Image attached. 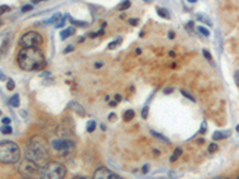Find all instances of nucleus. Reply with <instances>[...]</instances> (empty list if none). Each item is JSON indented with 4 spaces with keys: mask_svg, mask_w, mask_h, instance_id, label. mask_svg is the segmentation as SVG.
Returning a JSON list of instances; mask_svg holds the SVG:
<instances>
[{
    "mask_svg": "<svg viewBox=\"0 0 239 179\" xmlns=\"http://www.w3.org/2000/svg\"><path fill=\"white\" fill-rule=\"evenodd\" d=\"M206 125H207L206 124V122H203V123H202V125H201V129H200L201 134H205V132H207V127H206Z\"/></svg>",
    "mask_w": 239,
    "mask_h": 179,
    "instance_id": "31",
    "label": "nucleus"
},
{
    "mask_svg": "<svg viewBox=\"0 0 239 179\" xmlns=\"http://www.w3.org/2000/svg\"><path fill=\"white\" fill-rule=\"evenodd\" d=\"M24 179H28V178H24Z\"/></svg>",
    "mask_w": 239,
    "mask_h": 179,
    "instance_id": "51",
    "label": "nucleus"
},
{
    "mask_svg": "<svg viewBox=\"0 0 239 179\" xmlns=\"http://www.w3.org/2000/svg\"><path fill=\"white\" fill-rule=\"evenodd\" d=\"M99 67H102V63L97 62V63H96V68H99Z\"/></svg>",
    "mask_w": 239,
    "mask_h": 179,
    "instance_id": "44",
    "label": "nucleus"
},
{
    "mask_svg": "<svg viewBox=\"0 0 239 179\" xmlns=\"http://www.w3.org/2000/svg\"><path fill=\"white\" fill-rule=\"evenodd\" d=\"M66 167L60 163H48L41 172V179H65Z\"/></svg>",
    "mask_w": 239,
    "mask_h": 179,
    "instance_id": "4",
    "label": "nucleus"
},
{
    "mask_svg": "<svg viewBox=\"0 0 239 179\" xmlns=\"http://www.w3.org/2000/svg\"><path fill=\"white\" fill-rule=\"evenodd\" d=\"M8 103H10V105H11V106H13V108H18V106H19V104H21V101H19V94H15V96H12Z\"/></svg>",
    "mask_w": 239,
    "mask_h": 179,
    "instance_id": "13",
    "label": "nucleus"
},
{
    "mask_svg": "<svg viewBox=\"0 0 239 179\" xmlns=\"http://www.w3.org/2000/svg\"><path fill=\"white\" fill-rule=\"evenodd\" d=\"M234 80H236V84H237V86L239 87V70H237V72H236V74H234Z\"/></svg>",
    "mask_w": 239,
    "mask_h": 179,
    "instance_id": "34",
    "label": "nucleus"
},
{
    "mask_svg": "<svg viewBox=\"0 0 239 179\" xmlns=\"http://www.w3.org/2000/svg\"><path fill=\"white\" fill-rule=\"evenodd\" d=\"M72 50H73V46H68V47L65 49L63 53H70V51H72Z\"/></svg>",
    "mask_w": 239,
    "mask_h": 179,
    "instance_id": "39",
    "label": "nucleus"
},
{
    "mask_svg": "<svg viewBox=\"0 0 239 179\" xmlns=\"http://www.w3.org/2000/svg\"><path fill=\"white\" fill-rule=\"evenodd\" d=\"M74 32H76L74 28H68V29H65V30H62L61 34H60V36H61V38H62V39H66L67 37L72 36V35H73Z\"/></svg>",
    "mask_w": 239,
    "mask_h": 179,
    "instance_id": "12",
    "label": "nucleus"
},
{
    "mask_svg": "<svg viewBox=\"0 0 239 179\" xmlns=\"http://www.w3.org/2000/svg\"><path fill=\"white\" fill-rule=\"evenodd\" d=\"M147 172H148V165H144V167H142V173H145L146 174Z\"/></svg>",
    "mask_w": 239,
    "mask_h": 179,
    "instance_id": "38",
    "label": "nucleus"
},
{
    "mask_svg": "<svg viewBox=\"0 0 239 179\" xmlns=\"http://www.w3.org/2000/svg\"><path fill=\"white\" fill-rule=\"evenodd\" d=\"M214 179H228V178H226V177H218V178H214Z\"/></svg>",
    "mask_w": 239,
    "mask_h": 179,
    "instance_id": "46",
    "label": "nucleus"
},
{
    "mask_svg": "<svg viewBox=\"0 0 239 179\" xmlns=\"http://www.w3.org/2000/svg\"><path fill=\"white\" fill-rule=\"evenodd\" d=\"M32 10V5H24L22 7V12H28V11H31Z\"/></svg>",
    "mask_w": 239,
    "mask_h": 179,
    "instance_id": "30",
    "label": "nucleus"
},
{
    "mask_svg": "<svg viewBox=\"0 0 239 179\" xmlns=\"http://www.w3.org/2000/svg\"><path fill=\"white\" fill-rule=\"evenodd\" d=\"M93 179H123L120 177L118 174H116L115 172L110 171L107 167H100L93 174Z\"/></svg>",
    "mask_w": 239,
    "mask_h": 179,
    "instance_id": "8",
    "label": "nucleus"
},
{
    "mask_svg": "<svg viewBox=\"0 0 239 179\" xmlns=\"http://www.w3.org/2000/svg\"><path fill=\"white\" fill-rule=\"evenodd\" d=\"M196 30L200 32V34H202L203 36H209V30L207 28H205V26H197Z\"/></svg>",
    "mask_w": 239,
    "mask_h": 179,
    "instance_id": "22",
    "label": "nucleus"
},
{
    "mask_svg": "<svg viewBox=\"0 0 239 179\" xmlns=\"http://www.w3.org/2000/svg\"><path fill=\"white\" fill-rule=\"evenodd\" d=\"M1 132L2 134H11L12 132V128L10 125H4L2 129H1Z\"/></svg>",
    "mask_w": 239,
    "mask_h": 179,
    "instance_id": "23",
    "label": "nucleus"
},
{
    "mask_svg": "<svg viewBox=\"0 0 239 179\" xmlns=\"http://www.w3.org/2000/svg\"><path fill=\"white\" fill-rule=\"evenodd\" d=\"M68 108L72 110H74L77 114H79V115H81V116H84L85 115V110L84 108L79 104V103H77V101H71L70 104H68Z\"/></svg>",
    "mask_w": 239,
    "mask_h": 179,
    "instance_id": "10",
    "label": "nucleus"
},
{
    "mask_svg": "<svg viewBox=\"0 0 239 179\" xmlns=\"http://www.w3.org/2000/svg\"><path fill=\"white\" fill-rule=\"evenodd\" d=\"M17 61L24 70H39L44 68L46 59L39 48H23L18 53Z\"/></svg>",
    "mask_w": 239,
    "mask_h": 179,
    "instance_id": "1",
    "label": "nucleus"
},
{
    "mask_svg": "<svg viewBox=\"0 0 239 179\" xmlns=\"http://www.w3.org/2000/svg\"><path fill=\"white\" fill-rule=\"evenodd\" d=\"M19 44L23 48H37L42 44V36L37 32H26L19 39Z\"/></svg>",
    "mask_w": 239,
    "mask_h": 179,
    "instance_id": "6",
    "label": "nucleus"
},
{
    "mask_svg": "<svg viewBox=\"0 0 239 179\" xmlns=\"http://www.w3.org/2000/svg\"><path fill=\"white\" fill-rule=\"evenodd\" d=\"M42 170H43V167H41L39 163H34L31 160H28V159L23 160L22 163L19 165V167H18L19 173L24 177H35V176L39 174L42 172Z\"/></svg>",
    "mask_w": 239,
    "mask_h": 179,
    "instance_id": "5",
    "label": "nucleus"
},
{
    "mask_svg": "<svg viewBox=\"0 0 239 179\" xmlns=\"http://www.w3.org/2000/svg\"><path fill=\"white\" fill-rule=\"evenodd\" d=\"M73 179H89V178H86V177H74Z\"/></svg>",
    "mask_w": 239,
    "mask_h": 179,
    "instance_id": "43",
    "label": "nucleus"
},
{
    "mask_svg": "<svg viewBox=\"0 0 239 179\" xmlns=\"http://www.w3.org/2000/svg\"><path fill=\"white\" fill-rule=\"evenodd\" d=\"M170 55H171L172 57H175V53H173V51H170Z\"/></svg>",
    "mask_w": 239,
    "mask_h": 179,
    "instance_id": "47",
    "label": "nucleus"
},
{
    "mask_svg": "<svg viewBox=\"0 0 239 179\" xmlns=\"http://www.w3.org/2000/svg\"><path fill=\"white\" fill-rule=\"evenodd\" d=\"M11 123V119L7 118V117H5V118H2V124L4 125H8Z\"/></svg>",
    "mask_w": 239,
    "mask_h": 179,
    "instance_id": "35",
    "label": "nucleus"
},
{
    "mask_svg": "<svg viewBox=\"0 0 239 179\" xmlns=\"http://www.w3.org/2000/svg\"><path fill=\"white\" fill-rule=\"evenodd\" d=\"M8 10H10V7L8 6H1V13H4V12H8Z\"/></svg>",
    "mask_w": 239,
    "mask_h": 179,
    "instance_id": "37",
    "label": "nucleus"
},
{
    "mask_svg": "<svg viewBox=\"0 0 239 179\" xmlns=\"http://www.w3.org/2000/svg\"><path fill=\"white\" fill-rule=\"evenodd\" d=\"M136 53H138V54H140V53H141V49H140V48H138V49H136Z\"/></svg>",
    "mask_w": 239,
    "mask_h": 179,
    "instance_id": "48",
    "label": "nucleus"
},
{
    "mask_svg": "<svg viewBox=\"0 0 239 179\" xmlns=\"http://www.w3.org/2000/svg\"><path fill=\"white\" fill-rule=\"evenodd\" d=\"M87 132H92L94 129H96V122L94 121H89L87 122V127H86Z\"/></svg>",
    "mask_w": 239,
    "mask_h": 179,
    "instance_id": "21",
    "label": "nucleus"
},
{
    "mask_svg": "<svg viewBox=\"0 0 239 179\" xmlns=\"http://www.w3.org/2000/svg\"><path fill=\"white\" fill-rule=\"evenodd\" d=\"M157 13L163 18H170V13L166 8H158L157 10Z\"/></svg>",
    "mask_w": 239,
    "mask_h": 179,
    "instance_id": "15",
    "label": "nucleus"
},
{
    "mask_svg": "<svg viewBox=\"0 0 239 179\" xmlns=\"http://www.w3.org/2000/svg\"><path fill=\"white\" fill-rule=\"evenodd\" d=\"M182 94H183V96H185V97H186L188 99H190L191 101H195V98H194V97H191V96H190L189 93H186L185 91H182Z\"/></svg>",
    "mask_w": 239,
    "mask_h": 179,
    "instance_id": "32",
    "label": "nucleus"
},
{
    "mask_svg": "<svg viewBox=\"0 0 239 179\" xmlns=\"http://www.w3.org/2000/svg\"><path fill=\"white\" fill-rule=\"evenodd\" d=\"M147 115H148V106H145L142 110V118H147Z\"/></svg>",
    "mask_w": 239,
    "mask_h": 179,
    "instance_id": "33",
    "label": "nucleus"
},
{
    "mask_svg": "<svg viewBox=\"0 0 239 179\" xmlns=\"http://www.w3.org/2000/svg\"><path fill=\"white\" fill-rule=\"evenodd\" d=\"M70 22L71 24H73V25H76V26H86V25H87V23L77 20V19H74V18H70Z\"/></svg>",
    "mask_w": 239,
    "mask_h": 179,
    "instance_id": "18",
    "label": "nucleus"
},
{
    "mask_svg": "<svg viewBox=\"0 0 239 179\" xmlns=\"http://www.w3.org/2000/svg\"><path fill=\"white\" fill-rule=\"evenodd\" d=\"M181 154H182V148H177V149L173 152V155L171 156L170 160H171V161H176L178 158L181 156Z\"/></svg>",
    "mask_w": 239,
    "mask_h": 179,
    "instance_id": "17",
    "label": "nucleus"
},
{
    "mask_svg": "<svg viewBox=\"0 0 239 179\" xmlns=\"http://www.w3.org/2000/svg\"><path fill=\"white\" fill-rule=\"evenodd\" d=\"M63 24H65V18H62L61 20H60V22H59V23L56 24V25H55V26H56V28H61V26H63Z\"/></svg>",
    "mask_w": 239,
    "mask_h": 179,
    "instance_id": "36",
    "label": "nucleus"
},
{
    "mask_svg": "<svg viewBox=\"0 0 239 179\" xmlns=\"http://www.w3.org/2000/svg\"><path fill=\"white\" fill-rule=\"evenodd\" d=\"M52 146L56 150L65 153V154H68L74 147V143H73V141L67 140V139H57V140H54L52 142Z\"/></svg>",
    "mask_w": 239,
    "mask_h": 179,
    "instance_id": "7",
    "label": "nucleus"
},
{
    "mask_svg": "<svg viewBox=\"0 0 239 179\" xmlns=\"http://www.w3.org/2000/svg\"><path fill=\"white\" fill-rule=\"evenodd\" d=\"M237 179H239V177H238V178H237Z\"/></svg>",
    "mask_w": 239,
    "mask_h": 179,
    "instance_id": "52",
    "label": "nucleus"
},
{
    "mask_svg": "<svg viewBox=\"0 0 239 179\" xmlns=\"http://www.w3.org/2000/svg\"><path fill=\"white\" fill-rule=\"evenodd\" d=\"M152 132V134L154 135L155 137H158V139H160V140H163V141H165V142H169V140H168L166 137H164V136H163L162 134H158V132H153V130H152V132Z\"/></svg>",
    "mask_w": 239,
    "mask_h": 179,
    "instance_id": "24",
    "label": "nucleus"
},
{
    "mask_svg": "<svg viewBox=\"0 0 239 179\" xmlns=\"http://www.w3.org/2000/svg\"><path fill=\"white\" fill-rule=\"evenodd\" d=\"M173 36H175V35H173V32H169V38L172 39L173 38Z\"/></svg>",
    "mask_w": 239,
    "mask_h": 179,
    "instance_id": "42",
    "label": "nucleus"
},
{
    "mask_svg": "<svg viewBox=\"0 0 239 179\" xmlns=\"http://www.w3.org/2000/svg\"><path fill=\"white\" fill-rule=\"evenodd\" d=\"M134 115H135V112H134L133 110H127V111L124 112V115H123L124 121H131V119H133Z\"/></svg>",
    "mask_w": 239,
    "mask_h": 179,
    "instance_id": "16",
    "label": "nucleus"
},
{
    "mask_svg": "<svg viewBox=\"0 0 239 179\" xmlns=\"http://www.w3.org/2000/svg\"><path fill=\"white\" fill-rule=\"evenodd\" d=\"M129 6H131V1H124L123 4L120 6V10H121V11H124V10L129 8Z\"/></svg>",
    "mask_w": 239,
    "mask_h": 179,
    "instance_id": "26",
    "label": "nucleus"
},
{
    "mask_svg": "<svg viewBox=\"0 0 239 179\" xmlns=\"http://www.w3.org/2000/svg\"><path fill=\"white\" fill-rule=\"evenodd\" d=\"M110 105H111V106H115V105H116V101H111V103H110Z\"/></svg>",
    "mask_w": 239,
    "mask_h": 179,
    "instance_id": "45",
    "label": "nucleus"
},
{
    "mask_svg": "<svg viewBox=\"0 0 239 179\" xmlns=\"http://www.w3.org/2000/svg\"><path fill=\"white\" fill-rule=\"evenodd\" d=\"M231 132L230 130H226V132H215L213 134V140H223L230 136Z\"/></svg>",
    "mask_w": 239,
    "mask_h": 179,
    "instance_id": "11",
    "label": "nucleus"
},
{
    "mask_svg": "<svg viewBox=\"0 0 239 179\" xmlns=\"http://www.w3.org/2000/svg\"><path fill=\"white\" fill-rule=\"evenodd\" d=\"M129 24L133 25V26H136V25L139 24V19H136V18H131V19H129Z\"/></svg>",
    "mask_w": 239,
    "mask_h": 179,
    "instance_id": "29",
    "label": "nucleus"
},
{
    "mask_svg": "<svg viewBox=\"0 0 239 179\" xmlns=\"http://www.w3.org/2000/svg\"><path fill=\"white\" fill-rule=\"evenodd\" d=\"M100 127H102V129H103V130H105V125H104V124H100Z\"/></svg>",
    "mask_w": 239,
    "mask_h": 179,
    "instance_id": "49",
    "label": "nucleus"
},
{
    "mask_svg": "<svg viewBox=\"0 0 239 179\" xmlns=\"http://www.w3.org/2000/svg\"><path fill=\"white\" fill-rule=\"evenodd\" d=\"M121 99H122V97H121L120 94H116L115 96V101H121Z\"/></svg>",
    "mask_w": 239,
    "mask_h": 179,
    "instance_id": "40",
    "label": "nucleus"
},
{
    "mask_svg": "<svg viewBox=\"0 0 239 179\" xmlns=\"http://www.w3.org/2000/svg\"><path fill=\"white\" fill-rule=\"evenodd\" d=\"M13 88H15V81H13V80H8L7 81V90L12 91Z\"/></svg>",
    "mask_w": 239,
    "mask_h": 179,
    "instance_id": "27",
    "label": "nucleus"
},
{
    "mask_svg": "<svg viewBox=\"0 0 239 179\" xmlns=\"http://www.w3.org/2000/svg\"><path fill=\"white\" fill-rule=\"evenodd\" d=\"M197 19H199L200 22H203V23H207L208 25H212V22L209 20V18L206 17L205 15H197Z\"/></svg>",
    "mask_w": 239,
    "mask_h": 179,
    "instance_id": "20",
    "label": "nucleus"
},
{
    "mask_svg": "<svg viewBox=\"0 0 239 179\" xmlns=\"http://www.w3.org/2000/svg\"><path fill=\"white\" fill-rule=\"evenodd\" d=\"M19 147L12 141H2L0 145V160L4 163H15L19 160Z\"/></svg>",
    "mask_w": 239,
    "mask_h": 179,
    "instance_id": "3",
    "label": "nucleus"
},
{
    "mask_svg": "<svg viewBox=\"0 0 239 179\" xmlns=\"http://www.w3.org/2000/svg\"><path fill=\"white\" fill-rule=\"evenodd\" d=\"M121 43H122V38H117L116 41L111 42V43H110V44L108 46V48H109V49H115V48L117 47V46H120Z\"/></svg>",
    "mask_w": 239,
    "mask_h": 179,
    "instance_id": "19",
    "label": "nucleus"
},
{
    "mask_svg": "<svg viewBox=\"0 0 239 179\" xmlns=\"http://www.w3.org/2000/svg\"><path fill=\"white\" fill-rule=\"evenodd\" d=\"M237 130H238V132H239V125H238V127H237Z\"/></svg>",
    "mask_w": 239,
    "mask_h": 179,
    "instance_id": "50",
    "label": "nucleus"
},
{
    "mask_svg": "<svg viewBox=\"0 0 239 179\" xmlns=\"http://www.w3.org/2000/svg\"><path fill=\"white\" fill-rule=\"evenodd\" d=\"M61 19H62L61 13H55L54 16L50 17V18L48 19V22H47V23H49V24H55V25H56V24L59 23V22H60Z\"/></svg>",
    "mask_w": 239,
    "mask_h": 179,
    "instance_id": "14",
    "label": "nucleus"
},
{
    "mask_svg": "<svg viewBox=\"0 0 239 179\" xmlns=\"http://www.w3.org/2000/svg\"><path fill=\"white\" fill-rule=\"evenodd\" d=\"M151 177L153 179H176L179 177V174H177V172L175 171L159 170V171H155Z\"/></svg>",
    "mask_w": 239,
    "mask_h": 179,
    "instance_id": "9",
    "label": "nucleus"
},
{
    "mask_svg": "<svg viewBox=\"0 0 239 179\" xmlns=\"http://www.w3.org/2000/svg\"><path fill=\"white\" fill-rule=\"evenodd\" d=\"M203 55H205V57H206L208 61H212V55H210V53H209L208 50L203 49Z\"/></svg>",
    "mask_w": 239,
    "mask_h": 179,
    "instance_id": "28",
    "label": "nucleus"
},
{
    "mask_svg": "<svg viewBox=\"0 0 239 179\" xmlns=\"http://www.w3.org/2000/svg\"><path fill=\"white\" fill-rule=\"evenodd\" d=\"M216 149H218V145L216 143H210L208 147V152L209 153H214Z\"/></svg>",
    "mask_w": 239,
    "mask_h": 179,
    "instance_id": "25",
    "label": "nucleus"
},
{
    "mask_svg": "<svg viewBox=\"0 0 239 179\" xmlns=\"http://www.w3.org/2000/svg\"><path fill=\"white\" fill-rule=\"evenodd\" d=\"M164 92H165V93H170V92H172V88H165Z\"/></svg>",
    "mask_w": 239,
    "mask_h": 179,
    "instance_id": "41",
    "label": "nucleus"
},
{
    "mask_svg": "<svg viewBox=\"0 0 239 179\" xmlns=\"http://www.w3.org/2000/svg\"><path fill=\"white\" fill-rule=\"evenodd\" d=\"M48 156H49V152H48V146L46 145V141L39 136L32 137L30 143L26 147L25 159L39 163L41 166V165H43V163L48 161Z\"/></svg>",
    "mask_w": 239,
    "mask_h": 179,
    "instance_id": "2",
    "label": "nucleus"
}]
</instances>
